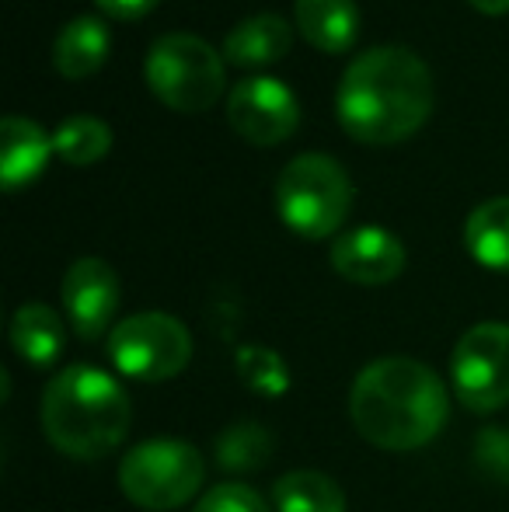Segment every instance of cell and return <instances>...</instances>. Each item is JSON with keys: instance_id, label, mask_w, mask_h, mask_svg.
Instances as JSON below:
<instances>
[{"instance_id": "obj_1", "label": "cell", "mask_w": 509, "mask_h": 512, "mask_svg": "<svg viewBox=\"0 0 509 512\" xmlns=\"http://www.w3.org/2000/svg\"><path fill=\"white\" fill-rule=\"evenodd\" d=\"M335 112L353 140L401 143L433 112V74L412 49L374 46L342 74Z\"/></svg>"}, {"instance_id": "obj_2", "label": "cell", "mask_w": 509, "mask_h": 512, "mask_svg": "<svg viewBox=\"0 0 509 512\" xmlns=\"http://www.w3.org/2000/svg\"><path fill=\"white\" fill-rule=\"evenodd\" d=\"M349 415L377 450L408 453L436 439L447 425L450 394L433 366L408 356H387L363 366L349 391Z\"/></svg>"}, {"instance_id": "obj_3", "label": "cell", "mask_w": 509, "mask_h": 512, "mask_svg": "<svg viewBox=\"0 0 509 512\" xmlns=\"http://www.w3.org/2000/svg\"><path fill=\"white\" fill-rule=\"evenodd\" d=\"M129 418L133 408L123 384L98 366H67L42 394L46 439L70 460H98L123 446Z\"/></svg>"}, {"instance_id": "obj_4", "label": "cell", "mask_w": 509, "mask_h": 512, "mask_svg": "<svg viewBox=\"0 0 509 512\" xmlns=\"http://www.w3.org/2000/svg\"><path fill=\"white\" fill-rule=\"evenodd\" d=\"M353 206V182L346 168L325 154H300L276 178V213L300 237L335 234Z\"/></svg>"}, {"instance_id": "obj_5", "label": "cell", "mask_w": 509, "mask_h": 512, "mask_svg": "<svg viewBox=\"0 0 509 512\" xmlns=\"http://www.w3.org/2000/svg\"><path fill=\"white\" fill-rule=\"evenodd\" d=\"M206 464L199 450L182 439H147L133 446L119 464V488L133 506L147 512H171L196 499Z\"/></svg>"}, {"instance_id": "obj_6", "label": "cell", "mask_w": 509, "mask_h": 512, "mask_svg": "<svg viewBox=\"0 0 509 512\" xmlns=\"http://www.w3.org/2000/svg\"><path fill=\"white\" fill-rule=\"evenodd\" d=\"M147 84L175 112H206L224 95V60L199 35H161L147 53Z\"/></svg>"}, {"instance_id": "obj_7", "label": "cell", "mask_w": 509, "mask_h": 512, "mask_svg": "<svg viewBox=\"0 0 509 512\" xmlns=\"http://www.w3.org/2000/svg\"><path fill=\"white\" fill-rule=\"evenodd\" d=\"M109 359L126 377L143 380V384H161L189 366L192 335L178 317L164 314V310H143L112 328Z\"/></svg>"}, {"instance_id": "obj_8", "label": "cell", "mask_w": 509, "mask_h": 512, "mask_svg": "<svg viewBox=\"0 0 509 512\" xmlns=\"http://www.w3.org/2000/svg\"><path fill=\"white\" fill-rule=\"evenodd\" d=\"M450 380L461 405L489 415L509 405V324L485 321L461 335L450 356Z\"/></svg>"}, {"instance_id": "obj_9", "label": "cell", "mask_w": 509, "mask_h": 512, "mask_svg": "<svg viewBox=\"0 0 509 512\" xmlns=\"http://www.w3.org/2000/svg\"><path fill=\"white\" fill-rule=\"evenodd\" d=\"M227 119L241 140L255 147H276L297 133L300 105L283 81L258 74L234 84V91L227 95Z\"/></svg>"}, {"instance_id": "obj_10", "label": "cell", "mask_w": 509, "mask_h": 512, "mask_svg": "<svg viewBox=\"0 0 509 512\" xmlns=\"http://www.w3.org/2000/svg\"><path fill=\"white\" fill-rule=\"evenodd\" d=\"M63 310L81 338H102L119 307V276L102 258H77L63 276Z\"/></svg>"}, {"instance_id": "obj_11", "label": "cell", "mask_w": 509, "mask_h": 512, "mask_svg": "<svg viewBox=\"0 0 509 512\" xmlns=\"http://www.w3.org/2000/svg\"><path fill=\"white\" fill-rule=\"evenodd\" d=\"M332 269L356 286H384L405 269V248L384 227H356L335 237Z\"/></svg>"}, {"instance_id": "obj_12", "label": "cell", "mask_w": 509, "mask_h": 512, "mask_svg": "<svg viewBox=\"0 0 509 512\" xmlns=\"http://www.w3.org/2000/svg\"><path fill=\"white\" fill-rule=\"evenodd\" d=\"M53 150V136L39 122L25 119V115H7L0 122V182H4V189L18 192L28 182H35L49 164Z\"/></svg>"}, {"instance_id": "obj_13", "label": "cell", "mask_w": 509, "mask_h": 512, "mask_svg": "<svg viewBox=\"0 0 509 512\" xmlns=\"http://www.w3.org/2000/svg\"><path fill=\"white\" fill-rule=\"evenodd\" d=\"M300 35L321 53H346L360 35L356 0H297Z\"/></svg>"}, {"instance_id": "obj_14", "label": "cell", "mask_w": 509, "mask_h": 512, "mask_svg": "<svg viewBox=\"0 0 509 512\" xmlns=\"http://www.w3.org/2000/svg\"><path fill=\"white\" fill-rule=\"evenodd\" d=\"M105 56H109V28L91 14L67 21L53 42V63L67 81L91 77L105 63Z\"/></svg>"}, {"instance_id": "obj_15", "label": "cell", "mask_w": 509, "mask_h": 512, "mask_svg": "<svg viewBox=\"0 0 509 512\" xmlns=\"http://www.w3.org/2000/svg\"><path fill=\"white\" fill-rule=\"evenodd\" d=\"M290 46L293 32L279 14H255L231 28V35L224 39V60L238 67H262V63L283 60Z\"/></svg>"}, {"instance_id": "obj_16", "label": "cell", "mask_w": 509, "mask_h": 512, "mask_svg": "<svg viewBox=\"0 0 509 512\" xmlns=\"http://www.w3.org/2000/svg\"><path fill=\"white\" fill-rule=\"evenodd\" d=\"M11 345L25 363L53 366L63 352V321L46 304H21L11 317Z\"/></svg>"}, {"instance_id": "obj_17", "label": "cell", "mask_w": 509, "mask_h": 512, "mask_svg": "<svg viewBox=\"0 0 509 512\" xmlns=\"http://www.w3.org/2000/svg\"><path fill=\"white\" fill-rule=\"evenodd\" d=\"M464 244L478 265L492 272H509V196L489 199L471 209L464 223Z\"/></svg>"}, {"instance_id": "obj_18", "label": "cell", "mask_w": 509, "mask_h": 512, "mask_svg": "<svg viewBox=\"0 0 509 512\" xmlns=\"http://www.w3.org/2000/svg\"><path fill=\"white\" fill-rule=\"evenodd\" d=\"M279 512H346V492L321 471H290L272 488Z\"/></svg>"}, {"instance_id": "obj_19", "label": "cell", "mask_w": 509, "mask_h": 512, "mask_svg": "<svg viewBox=\"0 0 509 512\" xmlns=\"http://www.w3.org/2000/svg\"><path fill=\"white\" fill-rule=\"evenodd\" d=\"M53 143H56V154H60L63 161L81 168V164H95L109 154L112 129L105 126L102 119H95V115H74V119H67L60 129H56Z\"/></svg>"}, {"instance_id": "obj_20", "label": "cell", "mask_w": 509, "mask_h": 512, "mask_svg": "<svg viewBox=\"0 0 509 512\" xmlns=\"http://www.w3.org/2000/svg\"><path fill=\"white\" fill-rule=\"evenodd\" d=\"M192 512H272L269 502L248 485H238V481H227V485H217L196 502Z\"/></svg>"}, {"instance_id": "obj_21", "label": "cell", "mask_w": 509, "mask_h": 512, "mask_svg": "<svg viewBox=\"0 0 509 512\" xmlns=\"http://www.w3.org/2000/svg\"><path fill=\"white\" fill-rule=\"evenodd\" d=\"M248 356L255 359V370H245V380L262 394H283L286 387V366L283 359H276L269 349H248Z\"/></svg>"}, {"instance_id": "obj_22", "label": "cell", "mask_w": 509, "mask_h": 512, "mask_svg": "<svg viewBox=\"0 0 509 512\" xmlns=\"http://www.w3.org/2000/svg\"><path fill=\"white\" fill-rule=\"evenodd\" d=\"M109 18H119V21H136L143 18L147 11H154L157 0H95Z\"/></svg>"}, {"instance_id": "obj_23", "label": "cell", "mask_w": 509, "mask_h": 512, "mask_svg": "<svg viewBox=\"0 0 509 512\" xmlns=\"http://www.w3.org/2000/svg\"><path fill=\"white\" fill-rule=\"evenodd\" d=\"M471 7H478L482 14H506L509 0H471Z\"/></svg>"}]
</instances>
